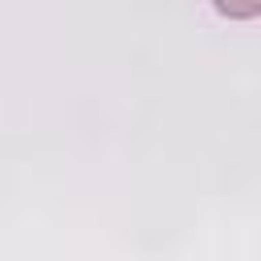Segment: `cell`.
Returning <instances> with one entry per match:
<instances>
[{"label":"cell","instance_id":"1","mask_svg":"<svg viewBox=\"0 0 261 261\" xmlns=\"http://www.w3.org/2000/svg\"><path fill=\"white\" fill-rule=\"evenodd\" d=\"M212 4H216V12H224L232 20H249L261 12V0H212Z\"/></svg>","mask_w":261,"mask_h":261}]
</instances>
